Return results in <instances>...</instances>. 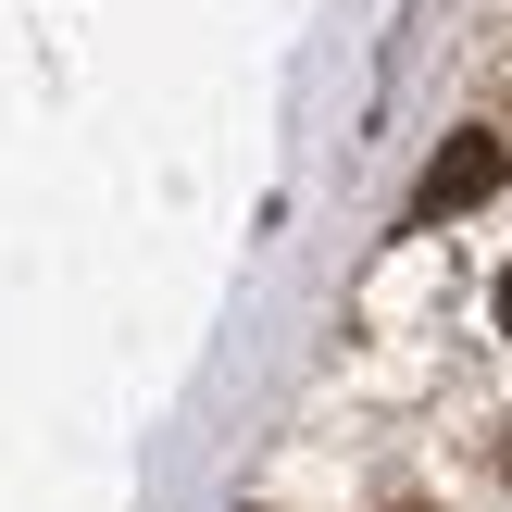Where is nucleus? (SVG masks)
I'll use <instances>...</instances> for the list:
<instances>
[{
	"instance_id": "obj_2",
	"label": "nucleus",
	"mask_w": 512,
	"mask_h": 512,
	"mask_svg": "<svg viewBox=\"0 0 512 512\" xmlns=\"http://www.w3.org/2000/svg\"><path fill=\"white\" fill-rule=\"evenodd\" d=\"M488 300H500V325H512V263H500V288H488Z\"/></svg>"
},
{
	"instance_id": "obj_1",
	"label": "nucleus",
	"mask_w": 512,
	"mask_h": 512,
	"mask_svg": "<svg viewBox=\"0 0 512 512\" xmlns=\"http://www.w3.org/2000/svg\"><path fill=\"white\" fill-rule=\"evenodd\" d=\"M512 188V138L500 125H450L438 150H425V175H413V225H450V213H475V200H500Z\"/></svg>"
}]
</instances>
